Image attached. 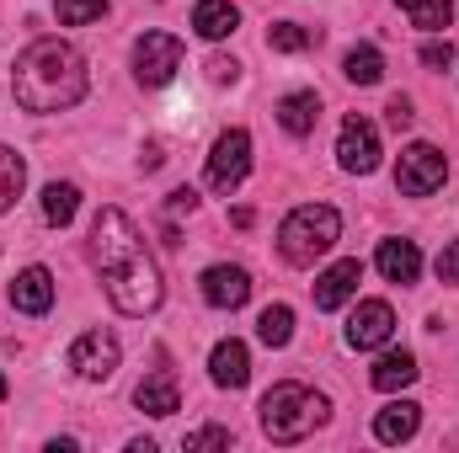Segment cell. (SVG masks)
I'll use <instances>...</instances> for the list:
<instances>
[{"instance_id": "6da1fadb", "label": "cell", "mask_w": 459, "mask_h": 453, "mask_svg": "<svg viewBox=\"0 0 459 453\" xmlns=\"http://www.w3.org/2000/svg\"><path fill=\"white\" fill-rule=\"evenodd\" d=\"M91 261H97V278L108 288L117 315H155L166 288H160V272H155V256L144 251V235L134 229V219L123 209H102L91 219Z\"/></svg>"}, {"instance_id": "7a4b0ae2", "label": "cell", "mask_w": 459, "mask_h": 453, "mask_svg": "<svg viewBox=\"0 0 459 453\" xmlns=\"http://www.w3.org/2000/svg\"><path fill=\"white\" fill-rule=\"evenodd\" d=\"M11 97L27 113H70L86 97V59L81 48H70L65 38H38L22 48L16 75H11Z\"/></svg>"}, {"instance_id": "3957f363", "label": "cell", "mask_w": 459, "mask_h": 453, "mask_svg": "<svg viewBox=\"0 0 459 453\" xmlns=\"http://www.w3.org/2000/svg\"><path fill=\"white\" fill-rule=\"evenodd\" d=\"M262 432L273 438V443H299V438H310L316 427H326V416H332V400L326 395H316L310 384H273L267 395H262Z\"/></svg>"}, {"instance_id": "277c9868", "label": "cell", "mask_w": 459, "mask_h": 453, "mask_svg": "<svg viewBox=\"0 0 459 453\" xmlns=\"http://www.w3.org/2000/svg\"><path fill=\"white\" fill-rule=\"evenodd\" d=\"M337 240H342V214L332 203H299L278 229V251L294 267H316Z\"/></svg>"}, {"instance_id": "5b68a950", "label": "cell", "mask_w": 459, "mask_h": 453, "mask_svg": "<svg viewBox=\"0 0 459 453\" xmlns=\"http://www.w3.org/2000/svg\"><path fill=\"white\" fill-rule=\"evenodd\" d=\"M449 182V160H444V150L438 144H406L401 150V166H395V187L406 192V198H433L438 187Z\"/></svg>"}, {"instance_id": "8992f818", "label": "cell", "mask_w": 459, "mask_h": 453, "mask_svg": "<svg viewBox=\"0 0 459 453\" xmlns=\"http://www.w3.org/2000/svg\"><path fill=\"white\" fill-rule=\"evenodd\" d=\"M182 70V38H171V32H144L139 43H134V75H139V86H171V75Z\"/></svg>"}, {"instance_id": "52a82bcc", "label": "cell", "mask_w": 459, "mask_h": 453, "mask_svg": "<svg viewBox=\"0 0 459 453\" xmlns=\"http://www.w3.org/2000/svg\"><path fill=\"white\" fill-rule=\"evenodd\" d=\"M246 171H251V133L246 128H225L220 139H214V155H209V187L214 192H235L240 182H246Z\"/></svg>"}, {"instance_id": "ba28073f", "label": "cell", "mask_w": 459, "mask_h": 453, "mask_svg": "<svg viewBox=\"0 0 459 453\" xmlns=\"http://www.w3.org/2000/svg\"><path fill=\"white\" fill-rule=\"evenodd\" d=\"M337 160H342V171H352V176L379 171V128H374L363 113H347L342 117V133H337Z\"/></svg>"}, {"instance_id": "9c48e42d", "label": "cell", "mask_w": 459, "mask_h": 453, "mask_svg": "<svg viewBox=\"0 0 459 453\" xmlns=\"http://www.w3.org/2000/svg\"><path fill=\"white\" fill-rule=\"evenodd\" d=\"M390 337H395V310L385 299H363L352 310V321H347V346L352 352H374V346H385Z\"/></svg>"}, {"instance_id": "30bf717a", "label": "cell", "mask_w": 459, "mask_h": 453, "mask_svg": "<svg viewBox=\"0 0 459 453\" xmlns=\"http://www.w3.org/2000/svg\"><path fill=\"white\" fill-rule=\"evenodd\" d=\"M117 357H123V346H117L113 331H86V337H75V346H70V368L81 379H113Z\"/></svg>"}, {"instance_id": "8fae6325", "label": "cell", "mask_w": 459, "mask_h": 453, "mask_svg": "<svg viewBox=\"0 0 459 453\" xmlns=\"http://www.w3.org/2000/svg\"><path fill=\"white\" fill-rule=\"evenodd\" d=\"M204 299L214 304V310H240L246 299H251V272L246 267H209L204 272Z\"/></svg>"}, {"instance_id": "7c38bea8", "label": "cell", "mask_w": 459, "mask_h": 453, "mask_svg": "<svg viewBox=\"0 0 459 453\" xmlns=\"http://www.w3.org/2000/svg\"><path fill=\"white\" fill-rule=\"evenodd\" d=\"M11 304H16L22 315H48V310H54V272H48V267H27V272H16V283H11Z\"/></svg>"}, {"instance_id": "4fadbf2b", "label": "cell", "mask_w": 459, "mask_h": 453, "mask_svg": "<svg viewBox=\"0 0 459 453\" xmlns=\"http://www.w3.org/2000/svg\"><path fill=\"white\" fill-rule=\"evenodd\" d=\"M363 283V261H337L316 278V310H342Z\"/></svg>"}, {"instance_id": "5bb4252c", "label": "cell", "mask_w": 459, "mask_h": 453, "mask_svg": "<svg viewBox=\"0 0 459 453\" xmlns=\"http://www.w3.org/2000/svg\"><path fill=\"white\" fill-rule=\"evenodd\" d=\"M209 373H214V384L220 389H246V379H251V352H246V341H220L214 352H209Z\"/></svg>"}, {"instance_id": "9a60e30c", "label": "cell", "mask_w": 459, "mask_h": 453, "mask_svg": "<svg viewBox=\"0 0 459 453\" xmlns=\"http://www.w3.org/2000/svg\"><path fill=\"white\" fill-rule=\"evenodd\" d=\"M374 267L385 272V283H417V272H422V251H417V240H379Z\"/></svg>"}, {"instance_id": "2e32d148", "label": "cell", "mask_w": 459, "mask_h": 453, "mask_svg": "<svg viewBox=\"0 0 459 453\" xmlns=\"http://www.w3.org/2000/svg\"><path fill=\"white\" fill-rule=\"evenodd\" d=\"M422 427V406L417 400H390L379 416H374V438L379 443H411Z\"/></svg>"}, {"instance_id": "e0dca14e", "label": "cell", "mask_w": 459, "mask_h": 453, "mask_svg": "<svg viewBox=\"0 0 459 453\" xmlns=\"http://www.w3.org/2000/svg\"><path fill=\"white\" fill-rule=\"evenodd\" d=\"M134 406H139L144 416H177V411H182V389H177L171 373H150V379H139Z\"/></svg>"}, {"instance_id": "ac0fdd59", "label": "cell", "mask_w": 459, "mask_h": 453, "mask_svg": "<svg viewBox=\"0 0 459 453\" xmlns=\"http://www.w3.org/2000/svg\"><path fill=\"white\" fill-rule=\"evenodd\" d=\"M417 357L401 346V352H385L379 363H374V373H368V384L379 389V395H395V389H406V384H417Z\"/></svg>"}, {"instance_id": "d6986e66", "label": "cell", "mask_w": 459, "mask_h": 453, "mask_svg": "<svg viewBox=\"0 0 459 453\" xmlns=\"http://www.w3.org/2000/svg\"><path fill=\"white\" fill-rule=\"evenodd\" d=\"M235 27H240V11H235L230 0H198V5H193V32H198V38L220 43Z\"/></svg>"}, {"instance_id": "ffe728a7", "label": "cell", "mask_w": 459, "mask_h": 453, "mask_svg": "<svg viewBox=\"0 0 459 453\" xmlns=\"http://www.w3.org/2000/svg\"><path fill=\"white\" fill-rule=\"evenodd\" d=\"M278 123H283L294 139L316 133V123H321V97H316V91H289V97L278 102Z\"/></svg>"}, {"instance_id": "44dd1931", "label": "cell", "mask_w": 459, "mask_h": 453, "mask_svg": "<svg viewBox=\"0 0 459 453\" xmlns=\"http://www.w3.org/2000/svg\"><path fill=\"white\" fill-rule=\"evenodd\" d=\"M342 75L352 81V86H379V81H385V54H379L374 43H358V48H347Z\"/></svg>"}, {"instance_id": "7402d4cb", "label": "cell", "mask_w": 459, "mask_h": 453, "mask_svg": "<svg viewBox=\"0 0 459 453\" xmlns=\"http://www.w3.org/2000/svg\"><path fill=\"white\" fill-rule=\"evenodd\" d=\"M75 214H81V187H70V182H48V187H43V219L65 229Z\"/></svg>"}, {"instance_id": "603a6c76", "label": "cell", "mask_w": 459, "mask_h": 453, "mask_svg": "<svg viewBox=\"0 0 459 453\" xmlns=\"http://www.w3.org/2000/svg\"><path fill=\"white\" fill-rule=\"evenodd\" d=\"M401 11L411 16V27L422 32H444L455 21V0H401Z\"/></svg>"}, {"instance_id": "cb8c5ba5", "label": "cell", "mask_w": 459, "mask_h": 453, "mask_svg": "<svg viewBox=\"0 0 459 453\" xmlns=\"http://www.w3.org/2000/svg\"><path fill=\"white\" fill-rule=\"evenodd\" d=\"M22 187H27V160L11 144H0V214L22 198Z\"/></svg>"}, {"instance_id": "d4e9b609", "label": "cell", "mask_w": 459, "mask_h": 453, "mask_svg": "<svg viewBox=\"0 0 459 453\" xmlns=\"http://www.w3.org/2000/svg\"><path fill=\"white\" fill-rule=\"evenodd\" d=\"M256 337H262V346H289V337H294V310L289 304H267L256 315Z\"/></svg>"}, {"instance_id": "484cf974", "label": "cell", "mask_w": 459, "mask_h": 453, "mask_svg": "<svg viewBox=\"0 0 459 453\" xmlns=\"http://www.w3.org/2000/svg\"><path fill=\"white\" fill-rule=\"evenodd\" d=\"M310 43H316V32L299 27V21H273V27H267V48H278V54H299V48H310Z\"/></svg>"}, {"instance_id": "4316f807", "label": "cell", "mask_w": 459, "mask_h": 453, "mask_svg": "<svg viewBox=\"0 0 459 453\" xmlns=\"http://www.w3.org/2000/svg\"><path fill=\"white\" fill-rule=\"evenodd\" d=\"M54 16H59L65 27H86V21L108 16V0H54Z\"/></svg>"}, {"instance_id": "83f0119b", "label": "cell", "mask_w": 459, "mask_h": 453, "mask_svg": "<svg viewBox=\"0 0 459 453\" xmlns=\"http://www.w3.org/2000/svg\"><path fill=\"white\" fill-rule=\"evenodd\" d=\"M422 64H428V70H449V64H455V43H449V38H444V43H438V38L422 43Z\"/></svg>"}, {"instance_id": "f1b7e54d", "label": "cell", "mask_w": 459, "mask_h": 453, "mask_svg": "<svg viewBox=\"0 0 459 453\" xmlns=\"http://www.w3.org/2000/svg\"><path fill=\"white\" fill-rule=\"evenodd\" d=\"M182 449H187V453H198V449H230V432H225V427H204V432H193Z\"/></svg>"}, {"instance_id": "f546056e", "label": "cell", "mask_w": 459, "mask_h": 453, "mask_svg": "<svg viewBox=\"0 0 459 453\" xmlns=\"http://www.w3.org/2000/svg\"><path fill=\"white\" fill-rule=\"evenodd\" d=\"M438 283H459V240L438 251Z\"/></svg>"}, {"instance_id": "4dcf8cb0", "label": "cell", "mask_w": 459, "mask_h": 453, "mask_svg": "<svg viewBox=\"0 0 459 453\" xmlns=\"http://www.w3.org/2000/svg\"><path fill=\"white\" fill-rule=\"evenodd\" d=\"M385 117H390V128H395V133H406V128H411V102H406V97H390V107H385Z\"/></svg>"}, {"instance_id": "1f68e13d", "label": "cell", "mask_w": 459, "mask_h": 453, "mask_svg": "<svg viewBox=\"0 0 459 453\" xmlns=\"http://www.w3.org/2000/svg\"><path fill=\"white\" fill-rule=\"evenodd\" d=\"M193 209H198V192L193 187H177L171 192V214H193Z\"/></svg>"}, {"instance_id": "d6a6232c", "label": "cell", "mask_w": 459, "mask_h": 453, "mask_svg": "<svg viewBox=\"0 0 459 453\" xmlns=\"http://www.w3.org/2000/svg\"><path fill=\"white\" fill-rule=\"evenodd\" d=\"M235 75H240L235 59H209V81H235Z\"/></svg>"}, {"instance_id": "836d02e7", "label": "cell", "mask_w": 459, "mask_h": 453, "mask_svg": "<svg viewBox=\"0 0 459 453\" xmlns=\"http://www.w3.org/2000/svg\"><path fill=\"white\" fill-rule=\"evenodd\" d=\"M0 400H5V373H0Z\"/></svg>"}]
</instances>
